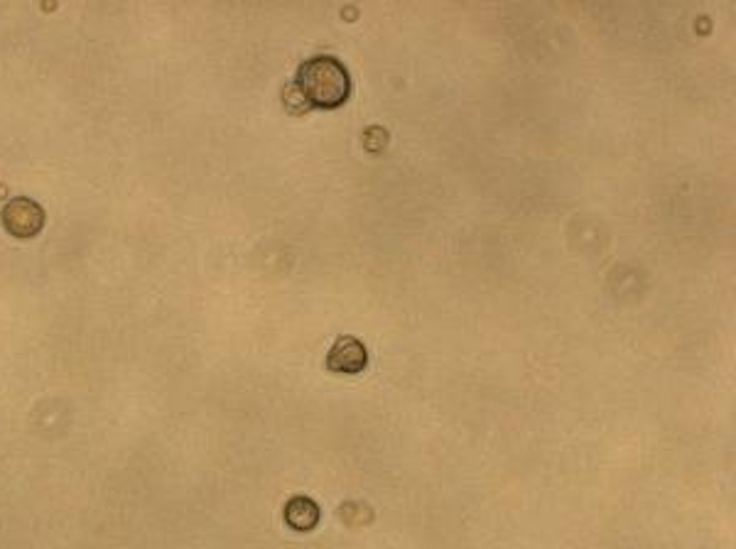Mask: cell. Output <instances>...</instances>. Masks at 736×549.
Here are the masks:
<instances>
[{
	"label": "cell",
	"instance_id": "cell-2",
	"mask_svg": "<svg viewBox=\"0 0 736 549\" xmlns=\"http://www.w3.org/2000/svg\"><path fill=\"white\" fill-rule=\"evenodd\" d=\"M0 219H3L5 231H8L10 236L35 238L37 233L42 231V226H45V211H42V206L35 204L32 199L20 197L5 204Z\"/></svg>",
	"mask_w": 736,
	"mask_h": 549
},
{
	"label": "cell",
	"instance_id": "cell-4",
	"mask_svg": "<svg viewBox=\"0 0 736 549\" xmlns=\"http://www.w3.org/2000/svg\"><path fill=\"white\" fill-rule=\"evenodd\" d=\"M285 520H288L290 527H295V530H300V532L312 530L319 520L317 503L305 496L290 498L288 505H285Z\"/></svg>",
	"mask_w": 736,
	"mask_h": 549
},
{
	"label": "cell",
	"instance_id": "cell-3",
	"mask_svg": "<svg viewBox=\"0 0 736 549\" xmlns=\"http://www.w3.org/2000/svg\"><path fill=\"white\" fill-rule=\"evenodd\" d=\"M368 363V353L366 346L361 344L359 339L354 336H339L337 344L332 346L327 356V368L334 373H344V375H356L366 368Z\"/></svg>",
	"mask_w": 736,
	"mask_h": 549
},
{
	"label": "cell",
	"instance_id": "cell-1",
	"mask_svg": "<svg viewBox=\"0 0 736 549\" xmlns=\"http://www.w3.org/2000/svg\"><path fill=\"white\" fill-rule=\"evenodd\" d=\"M292 89L305 103L307 111L310 108H339L349 101L351 96V74L349 69L339 62L337 57L329 54H319V57L305 59L297 69Z\"/></svg>",
	"mask_w": 736,
	"mask_h": 549
}]
</instances>
